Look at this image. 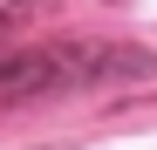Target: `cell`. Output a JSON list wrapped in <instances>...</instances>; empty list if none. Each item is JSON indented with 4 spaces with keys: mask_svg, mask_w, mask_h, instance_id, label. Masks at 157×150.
Masks as SVG:
<instances>
[{
    "mask_svg": "<svg viewBox=\"0 0 157 150\" xmlns=\"http://www.w3.org/2000/svg\"><path fill=\"white\" fill-rule=\"evenodd\" d=\"M150 48H116V41H48L28 55L0 62V96L7 103H41L68 89H102V82H137L150 75Z\"/></svg>",
    "mask_w": 157,
    "mask_h": 150,
    "instance_id": "obj_1",
    "label": "cell"
},
{
    "mask_svg": "<svg viewBox=\"0 0 157 150\" xmlns=\"http://www.w3.org/2000/svg\"><path fill=\"white\" fill-rule=\"evenodd\" d=\"M34 7H41V0H0V34H14L21 21L34 14Z\"/></svg>",
    "mask_w": 157,
    "mask_h": 150,
    "instance_id": "obj_2",
    "label": "cell"
}]
</instances>
